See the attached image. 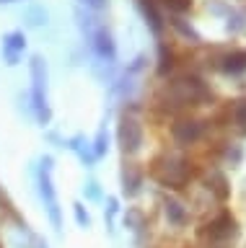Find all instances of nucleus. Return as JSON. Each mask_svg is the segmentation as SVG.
Masks as SVG:
<instances>
[{
  "mask_svg": "<svg viewBox=\"0 0 246 248\" xmlns=\"http://www.w3.org/2000/svg\"><path fill=\"white\" fill-rule=\"evenodd\" d=\"M106 150V132L101 129L98 132V137H96V155H101Z\"/></svg>",
  "mask_w": 246,
  "mask_h": 248,
  "instance_id": "412c9836",
  "label": "nucleus"
},
{
  "mask_svg": "<svg viewBox=\"0 0 246 248\" xmlns=\"http://www.w3.org/2000/svg\"><path fill=\"white\" fill-rule=\"evenodd\" d=\"M202 132H205V124L197 122V119H189V116H181V119H176L171 124V137L179 145H195V142H199Z\"/></svg>",
  "mask_w": 246,
  "mask_h": 248,
  "instance_id": "0eeeda50",
  "label": "nucleus"
},
{
  "mask_svg": "<svg viewBox=\"0 0 246 248\" xmlns=\"http://www.w3.org/2000/svg\"><path fill=\"white\" fill-rule=\"evenodd\" d=\"M3 3H16V0H0V5H3Z\"/></svg>",
  "mask_w": 246,
  "mask_h": 248,
  "instance_id": "5701e85b",
  "label": "nucleus"
},
{
  "mask_svg": "<svg viewBox=\"0 0 246 248\" xmlns=\"http://www.w3.org/2000/svg\"><path fill=\"white\" fill-rule=\"evenodd\" d=\"M39 194L47 204L49 220L55 222V228L60 230L63 225V217H60V207H57V194H55V184H52V158H42L39 166Z\"/></svg>",
  "mask_w": 246,
  "mask_h": 248,
  "instance_id": "39448f33",
  "label": "nucleus"
},
{
  "mask_svg": "<svg viewBox=\"0 0 246 248\" xmlns=\"http://www.w3.org/2000/svg\"><path fill=\"white\" fill-rule=\"evenodd\" d=\"M164 207H166V215H168V220L176 222V225H184V220H187V209H184L176 199H166L164 202Z\"/></svg>",
  "mask_w": 246,
  "mask_h": 248,
  "instance_id": "4468645a",
  "label": "nucleus"
},
{
  "mask_svg": "<svg viewBox=\"0 0 246 248\" xmlns=\"http://www.w3.org/2000/svg\"><path fill=\"white\" fill-rule=\"evenodd\" d=\"M122 181H125V191L127 194H135L137 186H140V170L135 166H127L125 168V176H122Z\"/></svg>",
  "mask_w": 246,
  "mask_h": 248,
  "instance_id": "dca6fc26",
  "label": "nucleus"
},
{
  "mask_svg": "<svg viewBox=\"0 0 246 248\" xmlns=\"http://www.w3.org/2000/svg\"><path fill=\"white\" fill-rule=\"evenodd\" d=\"M117 137H119V145L127 155L137 153L143 147V124L135 119V116H122L119 122V129H117Z\"/></svg>",
  "mask_w": 246,
  "mask_h": 248,
  "instance_id": "423d86ee",
  "label": "nucleus"
},
{
  "mask_svg": "<svg viewBox=\"0 0 246 248\" xmlns=\"http://www.w3.org/2000/svg\"><path fill=\"white\" fill-rule=\"evenodd\" d=\"M150 176L166 189H184L195 176V163H189L181 155L164 153L150 163Z\"/></svg>",
  "mask_w": 246,
  "mask_h": 248,
  "instance_id": "f03ea898",
  "label": "nucleus"
},
{
  "mask_svg": "<svg viewBox=\"0 0 246 248\" xmlns=\"http://www.w3.org/2000/svg\"><path fill=\"white\" fill-rule=\"evenodd\" d=\"M176 67V54L171 46H166V44H161V57H158V73L161 75H166V73H171V70Z\"/></svg>",
  "mask_w": 246,
  "mask_h": 248,
  "instance_id": "ddd939ff",
  "label": "nucleus"
},
{
  "mask_svg": "<svg viewBox=\"0 0 246 248\" xmlns=\"http://www.w3.org/2000/svg\"><path fill=\"white\" fill-rule=\"evenodd\" d=\"M26 21L32 23V26H42V23H47V11L39 8V5H32L26 11Z\"/></svg>",
  "mask_w": 246,
  "mask_h": 248,
  "instance_id": "f3484780",
  "label": "nucleus"
},
{
  "mask_svg": "<svg viewBox=\"0 0 246 248\" xmlns=\"http://www.w3.org/2000/svg\"><path fill=\"white\" fill-rule=\"evenodd\" d=\"M161 5H166L171 13H187L192 8V0H161Z\"/></svg>",
  "mask_w": 246,
  "mask_h": 248,
  "instance_id": "a211bd4d",
  "label": "nucleus"
},
{
  "mask_svg": "<svg viewBox=\"0 0 246 248\" xmlns=\"http://www.w3.org/2000/svg\"><path fill=\"white\" fill-rule=\"evenodd\" d=\"M81 8H86V11H94V13H101L109 8V0H78Z\"/></svg>",
  "mask_w": 246,
  "mask_h": 248,
  "instance_id": "6ab92c4d",
  "label": "nucleus"
},
{
  "mask_svg": "<svg viewBox=\"0 0 246 248\" xmlns=\"http://www.w3.org/2000/svg\"><path fill=\"white\" fill-rule=\"evenodd\" d=\"M88 197H98V189H96V184H88Z\"/></svg>",
  "mask_w": 246,
  "mask_h": 248,
  "instance_id": "4be33fe9",
  "label": "nucleus"
},
{
  "mask_svg": "<svg viewBox=\"0 0 246 248\" xmlns=\"http://www.w3.org/2000/svg\"><path fill=\"white\" fill-rule=\"evenodd\" d=\"M220 70L223 73H230V75H238L246 70V49H230V52H223L220 54Z\"/></svg>",
  "mask_w": 246,
  "mask_h": 248,
  "instance_id": "9b49d317",
  "label": "nucleus"
},
{
  "mask_svg": "<svg viewBox=\"0 0 246 248\" xmlns=\"http://www.w3.org/2000/svg\"><path fill=\"white\" fill-rule=\"evenodd\" d=\"M88 39H91V46H94V52L98 54L101 60H114V54H117V46H114V39H112V34H109V29L106 26H98L88 34Z\"/></svg>",
  "mask_w": 246,
  "mask_h": 248,
  "instance_id": "1a4fd4ad",
  "label": "nucleus"
},
{
  "mask_svg": "<svg viewBox=\"0 0 246 248\" xmlns=\"http://www.w3.org/2000/svg\"><path fill=\"white\" fill-rule=\"evenodd\" d=\"M236 235V220L228 212L215 215L210 222H205L199 228V238L205 240V246H223Z\"/></svg>",
  "mask_w": 246,
  "mask_h": 248,
  "instance_id": "20e7f679",
  "label": "nucleus"
},
{
  "mask_svg": "<svg viewBox=\"0 0 246 248\" xmlns=\"http://www.w3.org/2000/svg\"><path fill=\"white\" fill-rule=\"evenodd\" d=\"M228 114H230V119H233V124L246 129V98L233 101V106H228Z\"/></svg>",
  "mask_w": 246,
  "mask_h": 248,
  "instance_id": "2eb2a0df",
  "label": "nucleus"
},
{
  "mask_svg": "<svg viewBox=\"0 0 246 248\" xmlns=\"http://www.w3.org/2000/svg\"><path fill=\"white\" fill-rule=\"evenodd\" d=\"M0 49H3V60L8 62V65H18L21 57H24V52H26V36H24V31H8V34L3 36Z\"/></svg>",
  "mask_w": 246,
  "mask_h": 248,
  "instance_id": "6e6552de",
  "label": "nucleus"
},
{
  "mask_svg": "<svg viewBox=\"0 0 246 248\" xmlns=\"http://www.w3.org/2000/svg\"><path fill=\"white\" fill-rule=\"evenodd\" d=\"M137 5H140V13H143L145 23L150 26V31L156 36H161L164 34V16H161L156 0H137Z\"/></svg>",
  "mask_w": 246,
  "mask_h": 248,
  "instance_id": "9d476101",
  "label": "nucleus"
},
{
  "mask_svg": "<svg viewBox=\"0 0 246 248\" xmlns=\"http://www.w3.org/2000/svg\"><path fill=\"white\" fill-rule=\"evenodd\" d=\"M207 98H210L207 85L199 80L197 75L184 73V75H176L166 83L164 93L158 96V104L164 106L166 111L176 114V111H181V108H187V106H202Z\"/></svg>",
  "mask_w": 246,
  "mask_h": 248,
  "instance_id": "f257e3e1",
  "label": "nucleus"
},
{
  "mask_svg": "<svg viewBox=\"0 0 246 248\" xmlns=\"http://www.w3.org/2000/svg\"><path fill=\"white\" fill-rule=\"evenodd\" d=\"M207 191H213V194H215V197H218L220 202H226V199H228V194H230V189H228V181H226V176L215 170V173L210 176V186H207Z\"/></svg>",
  "mask_w": 246,
  "mask_h": 248,
  "instance_id": "f8f14e48",
  "label": "nucleus"
},
{
  "mask_svg": "<svg viewBox=\"0 0 246 248\" xmlns=\"http://www.w3.org/2000/svg\"><path fill=\"white\" fill-rule=\"evenodd\" d=\"M75 220H78V225H83V228L88 225V215L83 212V204H75Z\"/></svg>",
  "mask_w": 246,
  "mask_h": 248,
  "instance_id": "aec40b11",
  "label": "nucleus"
},
{
  "mask_svg": "<svg viewBox=\"0 0 246 248\" xmlns=\"http://www.w3.org/2000/svg\"><path fill=\"white\" fill-rule=\"evenodd\" d=\"M29 73H32V108L39 124H47L52 119L49 101H47V65L39 54H34L29 62Z\"/></svg>",
  "mask_w": 246,
  "mask_h": 248,
  "instance_id": "7ed1b4c3",
  "label": "nucleus"
}]
</instances>
